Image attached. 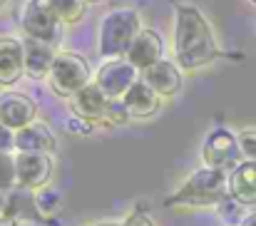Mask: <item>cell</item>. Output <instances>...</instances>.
<instances>
[{"label": "cell", "instance_id": "6da1fadb", "mask_svg": "<svg viewBox=\"0 0 256 226\" xmlns=\"http://www.w3.org/2000/svg\"><path fill=\"white\" fill-rule=\"evenodd\" d=\"M216 40L194 5L174 8V60L179 70H199L216 58Z\"/></svg>", "mask_w": 256, "mask_h": 226}, {"label": "cell", "instance_id": "7a4b0ae2", "mask_svg": "<svg viewBox=\"0 0 256 226\" xmlns=\"http://www.w3.org/2000/svg\"><path fill=\"white\" fill-rule=\"evenodd\" d=\"M224 196H229V172L214 169V166H199L194 169L184 184L172 196L170 206L184 204V206H216Z\"/></svg>", "mask_w": 256, "mask_h": 226}, {"label": "cell", "instance_id": "3957f363", "mask_svg": "<svg viewBox=\"0 0 256 226\" xmlns=\"http://www.w3.org/2000/svg\"><path fill=\"white\" fill-rule=\"evenodd\" d=\"M142 30V18L134 8H112L100 20V52L110 60L124 58Z\"/></svg>", "mask_w": 256, "mask_h": 226}, {"label": "cell", "instance_id": "277c9868", "mask_svg": "<svg viewBox=\"0 0 256 226\" xmlns=\"http://www.w3.org/2000/svg\"><path fill=\"white\" fill-rule=\"evenodd\" d=\"M90 62H87L82 55L78 52H58V60L52 65V72H50V87L60 94V97H75L82 87L90 84Z\"/></svg>", "mask_w": 256, "mask_h": 226}, {"label": "cell", "instance_id": "5b68a950", "mask_svg": "<svg viewBox=\"0 0 256 226\" xmlns=\"http://www.w3.org/2000/svg\"><path fill=\"white\" fill-rule=\"evenodd\" d=\"M202 162L206 166H214V169H222V172H234L244 162L239 137H234L224 127L212 130L202 142Z\"/></svg>", "mask_w": 256, "mask_h": 226}, {"label": "cell", "instance_id": "8992f818", "mask_svg": "<svg viewBox=\"0 0 256 226\" xmlns=\"http://www.w3.org/2000/svg\"><path fill=\"white\" fill-rule=\"evenodd\" d=\"M20 25L28 32V38L42 40L50 45H55L60 40V30H62V22L50 10L48 0H28L22 8V15H20Z\"/></svg>", "mask_w": 256, "mask_h": 226}, {"label": "cell", "instance_id": "52a82bcc", "mask_svg": "<svg viewBox=\"0 0 256 226\" xmlns=\"http://www.w3.org/2000/svg\"><path fill=\"white\" fill-rule=\"evenodd\" d=\"M94 82L110 100H122L140 82V70L127 58H114L102 62V68L94 75Z\"/></svg>", "mask_w": 256, "mask_h": 226}, {"label": "cell", "instance_id": "ba28073f", "mask_svg": "<svg viewBox=\"0 0 256 226\" xmlns=\"http://www.w3.org/2000/svg\"><path fill=\"white\" fill-rule=\"evenodd\" d=\"M15 164H18V186L38 192L40 186H48L55 172V162L50 154H25L18 152L15 154Z\"/></svg>", "mask_w": 256, "mask_h": 226}, {"label": "cell", "instance_id": "9c48e42d", "mask_svg": "<svg viewBox=\"0 0 256 226\" xmlns=\"http://www.w3.org/2000/svg\"><path fill=\"white\" fill-rule=\"evenodd\" d=\"M38 107L30 97L20 94V92H2L0 94V124L10 127V130H22L30 122H35Z\"/></svg>", "mask_w": 256, "mask_h": 226}, {"label": "cell", "instance_id": "30bf717a", "mask_svg": "<svg viewBox=\"0 0 256 226\" xmlns=\"http://www.w3.org/2000/svg\"><path fill=\"white\" fill-rule=\"evenodd\" d=\"M162 52H164V45H162V38L154 32V30H150V28H144L140 35H137V40L132 42V48L127 50V60L140 70V72H144V70H150L152 65H157L160 60H164L162 58Z\"/></svg>", "mask_w": 256, "mask_h": 226}, {"label": "cell", "instance_id": "8fae6325", "mask_svg": "<svg viewBox=\"0 0 256 226\" xmlns=\"http://www.w3.org/2000/svg\"><path fill=\"white\" fill-rule=\"evenodd\" d=\"M22 48H25V75L32 77V80L50 77L52 65H55V60H58L55 45L28 38V40L22 42Z\"/></svg>", "mask_w": 256, "mask_h": 226}, {"label": "cell", "instance_id": "7c38bea8", "mask_svg": "<svg viewBox=\"0 0 256 226\" xmlns=\"http://www.w3.org/2000/svg\"><path fill=\"white\" fill-rule=\"evenodd\" d=\"M15 150L25 154H52L55 134L45 122H30L28 127L15 132Z\"/></svg>", "mask_w": 256, "mask_h": 226}, {"label": "cell", "instance_id": "4fadbf2b", "mask_svg": "<svg viewBox=\"0 0 256 226\" xmlns=\"http://www.w3.org/2000/svg\"><path fill=\"white\" fill-rule=\"evenodd\" d=\"M70 102H72V112L78 117H82L87 122H102V117L107 112V104H110V97L100 90L97 82H90Z\"/></svg>", "mask_w": 256, "mask_h": 226}, {"label": "cell", "instance_id": "5bb4252c", "mask_svg": "<svg viewBox=\"0 0 256 226\" xmlns=\"http://www.w3.org/2000/svg\"><path fill=\"white\" fill-rule=\"evenodd\" d=\"M32 219H38L32 192L22 186L8 192V204H5V212L0 214V226H22Z\"/></svg>", "mask_w": 256, "mask_h": 226}, {"label": "cell", "instance_id": "9a60e30c", "mask_svg": "<svg viewBox=\"0 0 256 226\" xmlns=\"http://www.w3.org/2000/svg\"><path fill=\"white\" fill-rule=\"evenodd\" d=\"M25 72V48L15 38H0V84H15Z\"/></svg>", "mask_w": 256, "mask_h": 226}, {"label": "cell", "instance_id": "2e32d148", "mask_svg": "<svg viewBox=\"0 0 256 226\" xmlns=\"http://www.w3.org/2000/svg\"><path fill=\"white\" fill-rule=\"evenodd\" d=\"M142 80L160 94V97H170L182 87V72L179 65L172 60H160L157 65H152L150 70L142 72Z\"/></svg>", "mask_w": 256, "mask_h": 226}, {"label": "cell", "instance_id": "e0dca14e", "mask_svg": "<svg viewBox=\"0 0 256 226\" xmlns=\"http://www.w3.org/2000/svg\"><path fill=\"white\" fill-rule=\"evenodd\" d=\"M229 194L244 206L256 204V162H242L234 172H229Z\"/></svg>", "mask_w": 256, "mask_h": 226}, {"label": "cell", "instance_id": "ac0fdd59", "mask_svg": "<svg viewBox=\"0 0 256 226\" xmlns=\"http://www.w3.org/2000/svg\"><path fill=\"white\" fill-rule=\"evenodd\" d=\"M122 102H124V107L130 110V114L132 117H137V120H144V117H152L157 110H160V104H162V97L144 82V80H140L124 97H122Z\"/></svg>", "mask_w": 256, "mask_h": 226}, {"label": "cell", "instance_id": "d6986e66", "mask_svg": "<svg viewBox=\"0 0 256 226\" xmlns=\"http://www.w3.org/2000/svg\"><path fill=\"white\" fill-rule=\"evenodd\" d=\"M32 199H35V214L38 219L42 222H52L62 214L65 209V194L62 189H58L55 184H48V186H40L38 192H32Z\"/></svg>", "mask_w": 256, "mask_h": 226}, {"label": "cell", "instance_id": "ffe728a7", "mask_svg": "<svg viewBox=\"0 0 256 226\" xmlns=\"http://www.w3.org/2000/svg\"><path fill=\"white\" fill-rule=\"evenodd\" d=\"M48 5L62 25H75L85 15L87 0H48Z\"/></svg>", "mask_w": 256, "mask_h": 226}, {"label": "cell", "instance_id": "44dd1931", "mask_svg": "<svg viewBox=\"0 0 256 226\" xmlns=\"http://www.w3.org/2000/svg\"><path fill=\"white\" fill-rule=\"evenodd\" d=\"M216 212H219L222 222H224V224H229V226H242V222L246 219L244 204H242V202H236L232 194H229V196H224V199L216 204Z\"/></svg>", "mask_w": 256, "mask_h": 226}, {"label": "cell", "instance_id": "7402d4cb", "mask_svg": "<svg viewBox=\"0 0 256 226\" xmlns=\"http://www.w3.org/2000/svg\"><path fill=\"white\" fill-rule=\"evenodd\" d=\"M18 189V164L12 154H0V192Z\"/></svg>", "mask_w": 256, "mask_h": 226}, {"label": "cell", "instance_id": "603a6c76", "mask_svg": "<svg viewBox=\"0 0 256 226\" xmlns=\"http://www.w3.org/2000/svg\"><path fill=\"white\" fill-rule=\"evenodd\" d=\"M130 120H132V114H130V110L124 107V102H122V100H110L107 112H104V117H102V124H107V127H124Z\"/></svg>", "mask_w": 256, "mask_h": 226}, {"label": "cell", "instance_id": "cb8c5ba5", "mask_svg": "<svg viewBox=\"0 0 256 226\" xmlns=\"http://www.w3.org/2000/svg\"><path fill=\"white\" fill-rule=\"evenodd\" d=\"M239 147L246 162H256V130H244L239 134Z\"/></svg>", "mask_w": 256, "mask_h": 226}, {"label": "cell", "instance_id": "d4e9b609", "mask_svg": "<svg viewBox=\"0 0 256 226\" xmlns=\"http://www.w3.org/2000/svg\"><path fill=\"white\" fill-rule=\"evenodd\" d=\"M65 132H68V134H75V137H85V134L92 132V122H87L82 117L72 114V117L65 120Z\"/></svg>", "mask_w": 256, "mask_h": 226}, {"label": "cell", "instance_id": "484cf974", "mask_svg": "<svg viewBox=\"0 0 256 226\" xmlns=\"http://www.w3.org/2000/svg\"><path fill=\"white\" fill-rule=\"evenodd\" d=\"M15 150V130L0 124V154H12Z\"/></svg>", "mask_w": 256, "mask_h": 226}, {"label": "cell", "instance_id": "4316f807", "mask_svg": "<svg viewBox=\"0 0 256 226\" xmlns=\"http://www.w3.org/2000/svg\"><path fill=\"white\" fill-rule=\"evenodd\" d=\"M122 226H157V224H154V219H152L147 212H132V214L124 219Z\"/></svg>", "mask_w": 256, "mask_h": 226}, {"label": "cell", "instance_id": "83f0119b", "mask_svg": "<svg viewBox=\"0 0 256 226\" xmlns=\"http://www.w3.org/2000/svg\"><path fill=\"white\" fill-rule=\"evenodd\" d=\"M242 226H256V212L254 214H246V219L242 222Z\"/></svg>", "mask_w": 256, "mask_h": 226}, {"label": "cell", "instance_id": "f1b7e54d", "mask_svg": "<svg viewBox=\"0 0 256 226\" xmlns=\"http://www.w3.org/2000/svg\"><path fill=\"white\" fill-rule=\"evenodd\" d=\"M5 204H8V194H5V192H0V214L5 212Z\"/></svg>", "mask_w": 256, "mask_h": 226}, {"label": "cell", "instance_id": "f546056e", "mask_svg": "<svg viewBox=\"0 0 256 226\" xmlns=\"http://www.w3.org/2000/svg\"><path fill=\"white\" fill-rule=\"evenodd\" d=\"M92 226H122V224H117V222H100V224H92Z\"/></svg>", "mask_w": 256, "mask_h": 226}, {"label": "cell", "instance_id": "4dcf8cb0", "mask_svg": "<svg viewBox=\"0 0 256 226\" xmlns=\"http://www.w3.org/2000/svg\"><path fill=\"white\" fill-rule=\"evenodd\" d=\"M2 5H5V0H0V8H2Z\"/></svg>", "mask_w": 256, "mask_h": 226}, {"label": "cell", "instance_id": "1f68e13d", "mask_svg": "<svg viewBox=\"0 0 256 226\" xmlns=\"http://www.w3.org/2000/svg\"><path fill=\"white\" fill-rule=\"evenodd\" d=\"M87 2H94V0H87Z\"/></svg>", "mask_w": 256, "mask_h": 226}, {"label": "cell", "instance_id": "d6a6232c", "mask_svg": "<svg viewBox=\"0 0 256 226\" xmlns=\"http://www.w3.org/2000/svg\"><path fill=\"white\" fill-rule=\"evenodd\" d=\"M252 2H256V0H252Z\"/></svg>", "mask_w": 256, "mask_h": 226}]
</instances>
